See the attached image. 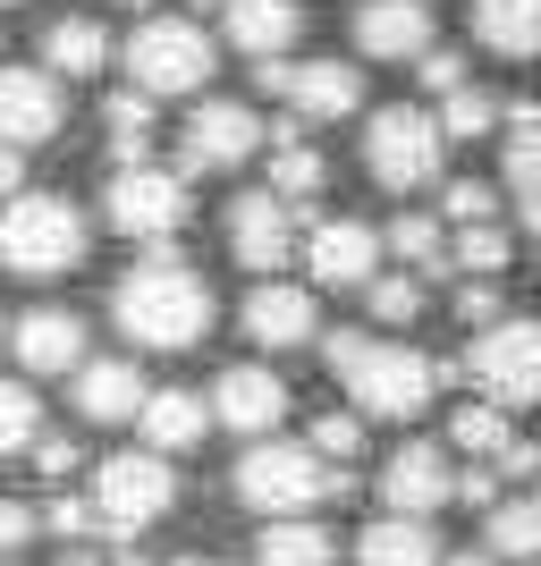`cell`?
Returning a JSON list of instances; mask_svg holds the SVG:
<instances>
[{
	"instance_id": "obj_1",
	"label": "cell",
	"mask_w": 541,
	"mask_h": 566,
	"mask_svg": "<svg viewBox=\"0 0 541 566\" xmlns=\"http://www.w3.org/2000/svg\"><path fill=\"white\" fill-rule=\"evenodd\" d=\"M212 313H220L212 280H204L187 254H169V245H153L111 296V322L136 338V347H162V355L204 347V338H212Z\"/></svg>"
},
{
	"instance_id": "obj_2",
	"label": "cell",
	"mask_w": 541,
	"mask_h": 566,
	"mask_svg": "<svg viewBox=\"0 0 541 566\" xmlns=\"http://www.w3.org/2000/svg\"><path fill=\"white\" fill-rule=\"evenodd\" d=\"M322 355L339 373V389H347V406L373 415V423H415L440 398V364L415 347H389L373 331H322Z\"/></svg>"
},
{
	"instance_id": "obj_3",
	"label": "cell",
	"mask_w": 541,
	"mask_h": 566,
	"mask_svg": "<svg viewBox=\"0 0 541 566\" xmlns=\"http://www.w3.org/2000/svg\"><path fill=\"white\" fill-rule=\"evenodd\" d=\"M229 491H237V507H254V516H313V507L355 491V473L330 465L313 440H254V449L237 457Z\"/></svg>"
},
{
	"instance_id": "obj_4",
	"label": "cell",
	"mask_w": 541,
	"mask_h": 566,
	"mask_svg": "<svg viewBox=\"0 0 541 566\" xmlns=\"http://www.w3.org/2000/svg\"><path fill=\"white\" fill-rule=\"evenodd\" d=\"M0 262L18 271V280H69L76 262H85V212H76L69 195H9V212H0Z\"/></svg>"
},
{
	"instance_id": "obj_5",
	"label": "cell",
	"mask_w": 541,
	"mask_h": 566,
	"mask_svg": "<svg viewBox=\"0 0 541 566\" xmlns=\"http://www.w3.org/2000/svg\"><path fill=\"white\" fill-rule=\"evenodd\" d=\"M85 499H94L102 533L136 542V533H153V524L178 507V473H169L162 449H144V457H102V465L85 473Z\"/></svg>"
},
{
	"instance_id": "obj_6",
	"label": "cell",
	"mask_w": 541,
	"mask_h": 566,
	"mask_svg": "<svg viewBox=\"0 0 541 566\" xmlns=\"http://www.w3.org/2000/svg\"><path fill=\"white\" fill-rule=\"evenodd\" d=\"M448 161V127L440 111H415V102H398V111H373V127H364V169H373V187L389 195H424L431 178H440Z\"/></svg>"
},
{
	"instance_id": "obj_7",
	"label": "cell",
	"mask_w": 541,
	"mask_h": 566,
	"mask_svg": "<svg viewBox=\"0 0 541 566\" xmlns=\"http://www.w3.org/2000/svg\"><path fill=\"white\" fill-rule=\"evenodd\" d=\"M127 76H136L153 102H187L212 85V34L195 18H144L127 34Z\"/></svg>"
},
{
	"instance_id": "obj_8",
	"label": "cell",
	"mask_w": 541,
	"mask_h": 566,
	"mask_svg": "<svg viewBox=\"0 0 541 566\" xmlns=\"http://www.w3.org/2000/svg\"><path fill=\"white\" fill-rule=\"evenodd\" d=\"M187 178H169V169L153 161H118L111 187H102V220H111L118 237H136V245H169V237L187 229Z\"/></svg>"
},
{
	"instance_id": "obj_9",
	"label": "cell",
	"mask_w": 541,
	"mask_h": 566,
	"mask_svg": "<svg viewBox=\"0 0 541 566\" xmlns=\"http://www.w3.org/2000/svg\"><path fill=\"white\" fill-rule=\"evenodd\" d=\"M466 373L499 406H541V322H482Z\"/></svg>"
},
{
	"instance_id": "obj_10",
	"label": "cell",
	"mask_w": 541,
	"mask_h": 566,
	"mask_svg": "<svg viewBox=\"0 0 541 566\" xmlns=\"http://www.w3.org/2000/svg\"><path fill=\"white\" fill-rule=\"evenodd\" d=\"M262 85L288 102V118H305V127L347 118L355 102H364V76H355L347 60H262Z\"/></svg>"
},
{
	"instance_id": "obj_11",
	"label": "cell",
	"mask_w": 541,
	"mask_h": 566,
	"mask_svg": "<svg viewBox=\"0 0 541 566\" xmlns=\"http://www.w3.org/2000/svg\"><path fill=\"white\" fill-rule=\"evenodd\" d=\"M229 254H237V271H254V280H280L288 262H296V220H288L280 187L229 203Z\"/></svg>"
},
{
	"instance_id": "obj_12",
	"label": "cell",
	"mask_w": 541,
	"mask_h": 566,
	"mask_svg": "<svg viewBox=\"0 0 541 566\" xmlns=\"http://www.w3.org/2000/svg\"><path fill=\"white\" fill-rule=\"evenodd\" d=\"M69 127V76L60 69H0V144H51Z\"/></svg>"
},
{
	"instance_id": "obj_13",
	"label": "cell",
	"mask_w": 541,
	"mask_h": 566,
	"mask_svg": "<svg viewBox=\"0 0 541 566\" xmlns=\"http://www.w3.org/2000/svg\"><path fill=\"white\" fill-rule=\"evenodd\" d=\"M246 338L271 355H296V347H322V296L296 280H262L246 296Z\"/></svg>"
},
{
	"instance_id": "obj_14",
	"label": "cell",
	"mask_w": 541,
	"mask_h": 566,
	"mask_svg": "<svg viewBox=\"0 0 541 566\" xmlns=\"http://www.w3.org/2000/svg\"><path fill=\"white\" fill-rule=\"evenodd\" d=\"M254 153H271V136H262V118L246 111V102H204V111L187 118V169H246Z\"/></svg>"
},
{
	"instance_id": "obj_15",
	"label": "cell",
	"mask_w": 541,
	"mask_h": 566,
	"mask_svg": "<svg viewBox=\"0 0 541 566\" xmlns=\"http://www.w3.org/2000/svg\"><path fill=\"white\" fill-rule=\"evenodd\" d=\"M212 415L237 440H271V431L288 423V380L262 373V364H229V373L212 380Z\"/></svg>"
},
{
	"instance_id": "obj_16",
	"label": "cell",
	"mask_w": 541,
	"mask_h": 566,
	"mask_svg": "<svg viewBox=\"0 0 541 566\" xmlns=\"http://www.w3.org/2000/svg\"><path fill=\"white\" fill-rule=\"evenodd\" d=\"M9 355H18L34 380H60V373L76 380V364H85V322L60 313V305H34V313L9 322Z\"/></svg>"
},
{
	"instance_id": "obj_17",
	"label": "cell",
	"mask_w": 541,
	"mask_h": 566,
	"mask_svg": "<svg viewBox=\"0 0 541 566\" xmlns=\"http://www.w3.org/2000/svg\"><path fill=\"white\" fill-rule=\"evenodd\" d=\"M381 499H389V507H406V516L448 507V499H457V457L431 449V440H406V449L381 465Z\"/></svg>"
},
{
	"instance_id": "obj_18",
	"label": "cell",
	"mask_w": 541,
	"mask_h": 566,
	"mask_svg": "<svg viewBox=\"0 0 541 566\" xmlns=\"http://www.w3.org/2000/svg\"><path fill=\"white\" fill-rule=\"evenodd\" d=\"M373 271H381V237L364 229V220H322V229L305 237V280L313 287H355V296H364Z\"/></svg>"
},
{
	"instance_id": "obj_19",
	"label": "cell",
	"mask_w": 541,
	"mask_h": 566,
	"mask_svg": "<svg viewBox=\"0 0 541 566\" xmlns=\"http://www.w3.org/2000/svg\"><path fill=\"white\" fill-rule=\"evenodd\" d=\"M355 51L364 60H424L431 51V0H364L355 9Z\"/></svg>"
},
{
	"instance_id": "obj_20",
	"label": "cell",
	"mask_w": 541,
	"mask_h": 566,
	"mask_svg": "<svg viewBox=\"0 0 541 566\" xmlns=\"http://www.w3.org/2000/svg\"><path fill=\"white\" fill-rule=\"evenodd\" d=\"M220 34H229L246 60H280V51L305 34V0H229V9H220Z\"/></svg>"
},
{
	"instance_id": "obj_21",
	"label": "cell",
	"mask_w": 541,
	"mask_h": 566,
	"mask_svg": "<svg viewBox=\"0 0 541 566\" xmlns=\"http://www.w3.org/2000/svg\"><path fill=\"white\" fill-rule=\"evenodd\" d=\"M144 373L127 364V355H102V364H76V415L85 423H136L144 415Z\"/></svg>"
},
{
	"instance_id": "obj_22",
	"label": "cell",
	"mask_w": 541,
	"mask_h": 566,
	"mask_svg": "<svg viewBox=\"0 0 541 566\" xmlns=\"http://www.w3.org/2000/svg\"><path fill=\"white\" fill-rule=\"evenodd\" d=\"M136 423L162 457H187V449H204V431H212L220 415H212V398H195V389H153Z\"/></svg>"
},
{
	"instance_id": "obj_23",
	"label": "cell",
	"mask_w": 541,
	"mask_h": 566,
	"mask_svg": "<svg viewBox=\"0 0 541 566\" xmlns=\"http://www.w3.org/2000/svg\"><path fill=\"white\" fill-rule=\"evenodd\" d=\"M508 195H517L524 229L541 237V102H508Z\"/></svg>"
},
{
	"instance_id": "obj_24",
	"label": "cell",
	"mask_w": 541,
	"mask_h": 566,
	"mask_svg": "<svg viewBox=\"0 0 541 566\" xmlns=\"http://www.w3.org/2000/svg\"><path fill=\"white\" fill-rule=\"evenodd\" d=\"M355 566H440V533H431L424 516L389 507V516L364 524V542H355Z\"/></svg>"
},
{
	"instance_id": "obj_25",
	"label": "cell",
	"mask_w": 541,
	"mask_h": 566,
	"mask_svg": "<svg viewBox=\"0 0 541 566\" xmlns=\"http://www.w3.org/2000/svg\"><path fill=\"white\" fill-rule=\"evenodd\" d=\"M474 43L499 60H541V0H466Z\"/></svg>"
},
{
	"instance_id": "obj_26",
	"label": "cell",
	"mask_w": 541,
	"mask_h": 566,
	"mask_svg": "<svg viewBox=\"0 0 541 566\" xmlns=\"http://www.w3.org/2000/svg\"><path fill=\"white\" fill-rule=\"evenodd\" d=\"M271 187H280L288 203H313V195L330 187V161L305 144V118H288L280 136H271Z\"/></svg>"
},
{
	"instance_id": "obj_27",
	"label": "cell",
	"mask_w": 541,
	"mask_h": 566,
	"mask_svg": "<svg viewBox=\"0 0 541 566\" xmlns=\"http://www.w3.org/2000/svg\"><path fill=\"white\" fill-rule=\"evenodd\" d=\"M482 542H491L499 558H541V482L482 507Z\"/></svg>"
},
{
	"instance_id": "obj_28",
	"label": "cell",
	"mask_w": 541,
	"mask_h": 566,
	"mask_svg": "<svg viewBox=\"0 0 541 566\" xmlns=\"http://www.w3.org/2000/svg\"><path fill=\"white\" fill-rule=\"evenodd\" d=\"M43 69L60 76H102L111 69V34H102V18H60L43 34Z\"/></svg>"
},
{
	"instance_id": "obj_29",
	"label": "cell",
	"mask_w": 541,
	"mask_h": 566,
	"mask_svg": "<svg viewBox=\"0 0 541 566\" xmlns=\"http://www.w3.org/2000/svg\"><path fill=\"white\" fill-rule=\"evenodd\" d=\"M254 549H262V566H339V542L313 516H271V533Z\"/></svg>"
},
{
	"instance_id": "obj_30",
	"label": "cell",
	"mask_w": 541,
	"mask_h": 566,
	"mask_svg": "<svg viewBox=\"0 0 541 566\" xmlns=\"http://www.w3.org/2000/svg\"><path fill=\"white\" fill-rule=\"evenodd\" d=\"M102 136H111V161H144L153 153V94L127 85V94L102 102Z\"/></svg>"
},
{
	"instance_id": "obj_31",
	"label": "cell",
	"mask_w": 541,
	"mask_h": 566,
	"mask_svg": "<svg viewBox=\"0 0 541 566\" xmlns=\"http://www.w3.org/2000/svg\"><path fill=\"white\" fill-rule=\"evenodd\" d=\"M440 127H448V144H482L491 127H508V111L466 76V85H448V94H440Z\"/></svg>"
},
{
	"instance_id": "obj_32",
	"label": "cell",
	"mask_w": 541,
	"mask_h": 566,
	"mask_svg": "<svg viewBox=\"0 0 541 566\" xmlns=\"http://www.w3.org/2000/svg\"><path fill=\"white\" fill-rule=\"evenodd\" d=\"M389 254H398L406 271H424V280L457 271V262H448V245H440V220H431V212H406L398 229H389Z\"/></svg>"
},
{
	"instance_id": "obj_33",
	"label": "cell",
	"mask_w": 541,
	"mask_h": 566,
	"mask_svg": "<svg viewBox=\"0 0 541 566\" xmlns=\"http://www.w3.org/2000/svg\"><path fill=\"white\" fill-rule=\"evenodd\" d=\"M364 305H373V322L406 331V322L424 313V271H373V280H364Z\"/></svg>"
},
{
	"instance_id": "obj_34",
	"label": "cell",
	"mask_w": 541,
	"mask_h": 566,
	"mask_svg": "<svg viewBox=\"0 0 541 566\" xmlns=\"http://www.w3.org/2000/svg\"><path fill=\"white\" fill-rule=\"evenodd\" d=\"M43 440V406H34V389L25 380H0V457H25Z\"/></svg>"
},
{
	"instance_id": "obj_35",
	"label": "cell",
	"mask_w": 541,
	"mask_h": 566,
	"mask_svg": "<svg viewBox=\"0 0 541 566\" xmlns=\"http://www.w3.org/2000/svg\"><path fill=\"white\" fill-rule=\"evenodd\" d=\"M448 262H457V271H474V280L508 271V229H499V220H466V229H457V245H448Z\"/></svg>"
},
{
	"instance_id": "obj_36",
	"label": "cell",
	"mask_w": 541,
	"mask_h": 566,
	"mask_svg": "<svg viewBox=\"0 0 541 566\" xmlns=\"http://www.w3.org/2000/svg\"><path fill=\"white\" fill-rule=\"evenodd\" d=\"M457 449L466 457H499L508 449V440H517V423H508V415H499V398H482V406H457Z\"/></svg>"
},
{
	"instance_id": "obj_37",
	"label": "cell",
	"mask_w": 541,
	"mask_h": 566,
	"mask_svg": "<svg viewBox=\"0 0 541 566\" xmlns=\"http://www.w3.org/2000/svg\"><path fill=\"white\" fill-rule=\"evenodd\" d=\"M313 449H322L330 465H347V457L364 449V415H322V423H313Z\"/></svg>"
},
{
	"instance_id": "obj_38",
	"label": "cell",
	"mask_w": 541,
	"mask_h": 566,
	"mask_svg": "<svg viewBox=\"0 0 541 566\" xmlns=\"http://www.w3.org/2000/svg\"><path fill=\"white\" fill-rule=\"evenodd\" d=\"M440 212L457 220V229H466V220H499V195H491V187H474V178H466V187H448V195H440Z\"/></svg>"
},
{
	"instance_id": "obj_39",
	"label": "cell",
	"mask_w": 541,
	"mask_h": 566,
	"mask_svg": "<svg viewBox=\"0 0 541 566\" xmlns=\"http://www.w3.org/2000/svg\"><path fill=\"white\" fill-rule=\"evenodd\" d=\"M415 69H424V85H431V94H448V85H466V51H424Z\"/></svg>"
},
{
	"instance_id": "obj_40",
	"label": "cell",
	"mask_w": 541,
	"mask_h": 566,
	"mask_svg": "<svg viewBox=\"0 0 541 566\" xmlns=\"http://www.w3.org/2000/svg\"><path fill=\"white\" fill-rule=\"evenodd\" d=\"M34 542V507L25 499H0V549H25Z\"/></svg>"
},
{
	"instance_id": "obj_41",
	"label": "cell",
	"mask_w": 541,
	"mask_h": 566,
	"mask_svg": "<svg viewBox=\"0 0 541 566\" xmlns=\"http://www.w3.org/2000/svg\"><path fill=\"white\" fill-rule=\"evenodd\" d=\"M457 313H466V322H499V296H491V287H482V280H474L466 296H457Z\"/></svg>"
},
{
	"instance_id": "obj_42",
	"label": "cell",
	"mask_w": 541,
	"mask_h": 566,
	"mask_svg": "<svg viewBox=\"0 0 541 566\" xmlns=\"http://www.w3.org/2000/svg\"><path fill=\"white\" fill-rule=\"evenodd\" d=\"M34 465H43V473H76V449H69V440H34Z\"/></svg>"
},
{
	"instance_id": "obj_43",
	"label": "cell",
	"mask_w": 541,
	"mask_h": 566,
	"mask_svg": "<svg viewBox=\"0 0 541 566\" xmlns=\"http://www.w3.org/2000/svg\"><path fill=\"white\" fill-rule=\"evenodd\" d=\"M18 195V144H0V203Z\"/></svg>"
},
{
	"instance_id": "obj_44",
	"label": "cell",
	"mask_w": 541,
	"mask_h": 566,
	"mask_svg": "<svg viewBox=\"0 0 541 566\" xmlns=\"http://www.w3.org/2000/svg\"><path fill=\"white\" fill-rule=\"evenodd\" d=\"M440 566H499V549L482 542V549H457V558H440Z\"/></svg>"
},
{
	"instance_id": "obj_45",
	"label": "cell",
	"mask_w": 541,
	"mask_h": 566,
	"mask_svg": "<svg viewBox=\"0 0 541 566\" xmlns=\"http://www.w3.org/2000/svg\"><path fill=\"white\" fill-rule=\"evenodd\" d=\"M195 9H229V0H195Z\"/></svg>"
},
{
	"instance_id": "obj_46",
	"label": "cell",
	"mask_w": 541,
	"mask_h": 566,
	"mask_svg": "<svg viewBox=\"0 0 541 566\" xmlns=\"http://www.w3.org/2000/svg\"><path fill=\"white\" fill-rule=\"evenodd\" d=\"M178 566H212V558H178Z\"/></svg>"
},
{
	"instance_id": "obj_47",
	"label": "cell",
	"mask_w": 541,
	"mask_h": 566,
	"mask_svg": "<svg viewBox=\"0 0 541 566\" xmlns=\"http://www.w3.org/2000/svg\"><path fill=\"white\" fill-rule=\"evenodd\" d=\"M127 9H153V0H127Z\"/></svg>"
},
{
	"instance_id": "obj_48",
	"label": "cell",
	"mask_w": 541,
	"mask_h": 566,
	"mask_svg": "<svg viewBox=\"0 0 541 566\" xmlns=\"http://www.w3.org/2000/svg\"><path fill=\"white\" fill-rule=\"evenodd\" d=\"M0 9H18V0H0Z\"/></svg>"
},
{
	"instance_id": "obj_49",
	"label": "cell",
	"mask_w": 541,
	"mask_h": 566,
	"mask_svg": "<svg viewBox=\"0 0 541 566\" xmlns=\"http://www.w3.org/2000/svg\"><path fill=\"white\" fill-rule=\"evenodd\" d=\"M0 338H9V322H0Z\"/></svg>"
},
{
	"instance_id": "obj_50",
	"label": "cell",
	"mask_w": 541,
	"mask_h": 566,
	"mask_svg": "<svg viewBox=\"0 0 541 566\" xmlns=\"http://www.w3.org/2000/svg\"><path fill=\"white\" fill-rule=\"evenodd\" d=\"M524 566H541V558H524Z\"/></svg>"
}]
</instances>
